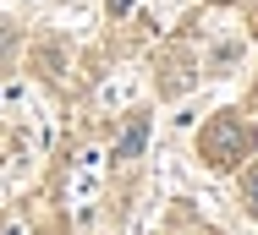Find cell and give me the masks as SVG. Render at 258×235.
<instances>
[{
    "mask_svg": "<svg viewBox=\"0 0 258 235\" xmlns=\"http://www.w3.org/2000/svg\"><path fill=\"white\" fill-rule=\"evenodd\" d=\"M247 142H253V132H247V126H231V121H220V126L204 137V148H209V159H214V164H231V159H236Z\"/></svg>",
    "mask_w": 258,
    "mask_h": 235,
    "instance_id": "cell-1",
    "label": "cell"
},
{
    "mask_svg": "<svg viewBox=\"0 0 258 235\" xmlns=\"http://www.w3.org/2000/svg\"><path fill=\"white\" fill-rule=\"evenodd\" d=\"M143 137H149V126H143V121H138V126H132V132H126V137H121V148H115V153H121V159H132V153H138V148H143Z\"/></svg>",
    "mask_w": 258,
    "mask_h": 235,
    "instance_id": "cell-2",
    "label": "cell"
},
{
    "mask_svg": "<svg viewBox=\"0 0 258 235\" xmlns=\"http://www.w3.org/2000/svg\"><path fill=\"white\" fill-rule=\"evenodd\" d=\"M247 202L258 208V170H253V181H247Z\"/></svg>",
    "mask_w": 258,
    "mask_h": 235,
    "instance_id": "cell-3",
    "label": "cell"
}]
</instances>
